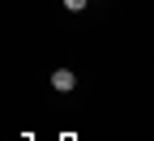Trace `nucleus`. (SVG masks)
I'll use <instances>...</instances> for the list:
<instances>
[{
	"mask_svg": "<svg viewBox=\"0 0 154 141\" xmlns=\"http://www.w3.org/2000/svg\"><path fill=\"white\" fill-rule=\"evenodd\" d=\"M51 90H60V94L77 90V73H73V69H56V73H51Z\"/></svg>",
	"mask_w": 154,
	"mask_h": 141,
	"instance_id": "nucleus-1",
	"label": "nucleus"
},
{
	"mask_svg": "<svg viewBox=\"0 0 154 141\" xmlns=\"http://www.w3.org/2000/svg\"><path fill=\"white\" fill-rule=\"evenodd\" d=\"M86 5H90V0H64V9H69V13H82Z\"/></svg>",
	"mask_w": 154,
	"mask_h": 141,
	"instance_id": "nucleus-2",
	"label": "nucleus"
}]
</instances>
